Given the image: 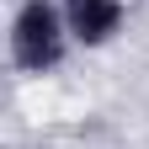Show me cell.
Returning a JSON list of instances; mask_svg holds the SVG:
<instances>
[{
  "label": "cell",
  "mask_w": 149,
  "mask_h": 149,
  "mask_svg": "<svg viewBox=\"0 0 149 149\" xmlns=\"http://www.w3.org/2000/svg\"><path fill=\"white\" fill-rule=\"evenodd\" d=\"M74 37H69V22H64V6L59 0H22L11 11V27H6V59L16 74L27 80H43L53 74L64 59H69Z\"/></svg>",
  "instance_id": "cell-1"
},
{
  "label": "cell",
  "mask_w": 149,
  "mask_h": 149,
  "mask_svg": "<svg viewBox=\"0 0 149 149\" xmlns=\"http://www.w3.org/2000/svg\"><path fill=\"white\" fill-rule=\"evenodd\" d=\"M74 48H107L128 27V0H59Z\"/></svg>",
  "instance_id": "cell-2"
}]
</instances>
